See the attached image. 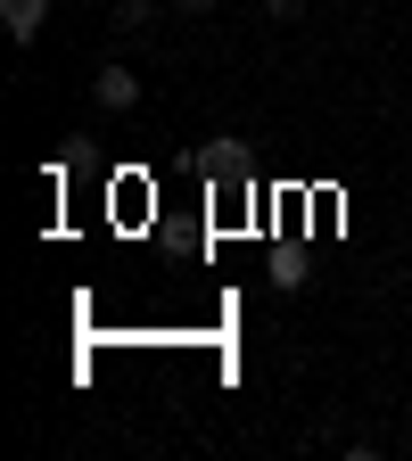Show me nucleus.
<instances>
[{"label": "nucleus", "instance_id": "nucleus-2", "mask_svg": "<svg viewBox=\"0 0 412 461\" xmlns=\"http://www.w3.org/2000/svg\"><path fill=\"white\" fill-rule=\"evenodd\" d=\"M198 173H206V182H248V149L240 140H198Z\"/></svg>", "mask_w": 412, "mask_h": 461}, {"label": "nucleus", "instance_id": "nucleus-6", "mask_svg": "<svg viewBox=\"0 0 412 461\" xmlns=\"http://www.w3.org/2000/svg\"><path fill=\"white\" fill-rule=\"evenodd\" d=\"M173 9H182V17H206V9H215V0H173Z\"/></svg>", "mask_w": 412, "mask_h": 461}, {"label": "nucleus", "instance_id": "nucleus-1", "mask_svg": "<svg viewBox=\"0 0 412 461\" xmlns=\"http://www.w3.org/2000/svg\"><path fill=\"white\" fill-rule=\"evenodd\" d=\"M91 99H99L107 115H124V107H141V75L124 67V58H107V67L91 75Z\"/></svg>", "mask_w": 412, "mask_h": 461}, {"label": "nucleus", "instance_id": "nucleus-3", "mask_svg": "<svg viewBox=\"0 0 412 461\" xmlns=\"http://www.w3.org/2000/svg\"><path fill=\"white\" fill-rule=\"evenodd\" d=\"M0 25H9V41H41L50 0H0Z\"/></svg>", "mask_w": 412, "mask_h": 461}, {"label": "nucleus", "instance_id": "nucleus-4", "mask_svg": "<svg viewBox=\"0 0 412 461\" xmlns=\"http://www.w3.org/2000/svg\"><path fill=\"white\" fill-rule=\"evenodd\" d=\"M157 17V0H115V25H124V33H141Z\"/></svg>", "mask_w": 412, "mask_h": 461}, {"label": "nucleus", "instance_id": "nucleus-5", "mask_svg": "<svg viewBox=\"0 0 412 461\" xmlns=\"http://www.w3.org/2000/svg\"><path fill=\"white\" fill-rule=\"evenodd\" d=\"M264 17H272V25H298V17H306V0H264Z\"/></svg>", "mask_w": 412, "mask_h": 461}]
</instances>
